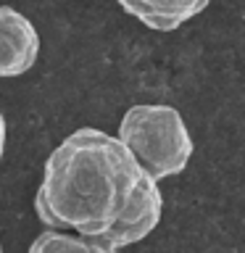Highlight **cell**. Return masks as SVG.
I'll return each mask as SVG.
<instances>
[{
	"label": "cell",
	"instance_id": "3",
	"mask_svg": "<svg viewBox=\"0 0 245 253\" xmlns=\"http://www.w3.org/2000/svg\"><path fill=\"white\" fill-rule=\"evenodd\" d=\"M161 211H163V195L158 182L145 171L140 179L137 190H134L132 201L126 203V209L122 211L114 224H111L103 235H98L95 240L108 245V248H126V245H134L153 232L161 221Z\"/></svg>",
	"mask_w": 245,
	"mask_h": 253
},
{
	"label": "cell",
	"instance_id": "8",
	"mask_svg": "<svg viewBox=\"0 0 245 253\" xmlns=\"http://www.w3.org/2000/svg\"><path fill=\"white\" fill-rule=\"evenodd\" d=\"M0 253H3V245H0Z\"/></svg>",
	"mask_w": 245,
	"mask_h": 253
},
{
	"label": "cell",
	"instance_id": "4",
	"mask_svg": "<svg viewBox=\"0 0 245 253\" xmlns=\"http://www.w3.org/2000/svg\"><path fill=\"white\" fill-rule=\"evenodd\" d=\"M40 32L27 16L11 5H0V79L21 77L40 58Z\"/></svg>",
	"mask_w": 245,
	"mask_h": 253
},
{
	"label": "cell",
	"instance_id": "1",
	"mask_svg": "<svg viewBox=\"0 0 245 253\" xmlns=\"http://www.w3.org/2000/svg\"><path fill=\"white\" fill-rule=\"evenodd\" d=\"M145 169L114 134L82 126L47 156L35 213L47 229L98 237L122 216Z\"/></svg>",
	"mask_w": 245,
	"mask_h": 253
},
{
	"label": "cell",
	"instance_id": "5",
	"mask_svg": "<svg viewBox=\"0 0 245 253\" xmlns=\"http://www.w3.org/2000/svg\"><path fill=\"white\" fill-rule=\"evenodd\" d=\"M129 16L156 32H174L211 5V0H116Z\"/></svg>",
	"mask_w": 245,
	"mask_h": 253
},
{
	"label": "cell",
	"instance_id": "2",
	"mask_svg": "<svg viewBox=\"0 0 245 253\" xmlns=\"http://www.w3.org/2000/svg\"><path fill=\"white\" fill-rule=\"evenodd\" d=\"M116 137L156 182L182 174L193 158V137L174 106L140 103L126 108Z\"/></svg>",
	"mask_w": 245,
	"mask_h": 253
},
{
	"label": "cell",
	"instance_id": "7",
	"mask_svg": "<svg viewBox=\"0 0 245 253\" xmlns=\"http://www.w3.org/2000/svg\"><path fill=\"white\" fill-rule=\"evenodd\" d=\"M5 140H8V126H5V116L0 114V161H3V153H5Z\"/></svg>",
	"mask_w": 245,
	"mask_h": 253
},
{
	"label": "cell",
	"instance_id": "6",
	"mask_svg": "<svg viewBox=\"0 0 245 253\" xmlns=\"http://www.w3.org/2000/svg\"><path fill=\"white\" fill-rule=\"evenodd\" d=\"M27 253H116V248H108L95 237L66 232V229H47L32 240Z\"/></svg>",
	"mask_w": 245,
	"mask_h": 253
}]
</instances>
